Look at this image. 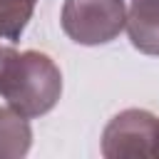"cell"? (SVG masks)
I'll use <instances>...</instances> for the list:
<instances>
[{"instance_id":"cell-6","label":"cell","mask_w":159,"mask_h":159,"mask_svg":"<svg viewBox=\"0 0 159 159\" xmlns=\"http://www.w3.org/2000/svg\"><path fill=\"white\" fill-rule=\"evenodd\" d=\"M37 0H0V40H20Z\"/></svg>"},{"instance_id":"cell-3","label":"cell","mask_w":159,"mask_h":159,"mask_svg":"<svg viewBox=\"0 0 159 159\" xmlns=\"http://www.w3.org/2000/svg\"><path fill=\"white\" fill-rule=\"evenodd\" d=\"M107 159H154L159 157V119L147 109H124L102 132Z\"/></svg>"},{"instance_id":"cell-5","label":"cell","mask_w":159,"mask_h":159,"mask_svg":"<svg viewBox=\"0 0 159 159\" xmlns=\"http://www.w3.org/2000/svg\"><path fill=\"white\" fill-rule=\"evenodd\" d=\"M32 129L27 117L10 107H0V159H17L30 152Z\"/></svg>"},{"instance_id":"cell-7","label":"cell","mask_w":159,"mask_h":159,"mask_svg":"<svg viewBox=\"0 0 159 159\" xmlns=\"http://www.w3.org/2000/svg\"><path fill=\"white\" fill-rule=\"evenodd\" d=\"M10 52H12V47L0 45V75H2V67H5V62H7V57H10Z\"/></svg>"},{"instance_id":"cell-4","label":"cell","mask_w":159,"mask_h":159,"mask_svg":"<svg viewBox=\"0 0 159 159\" xmlns=\"http://www.w3.org/2000/svg\"><path fill=\"white\" fill-rule=\"evenodd\" d=\"M124 27L134 50L159 57V0H132Z\"/></svg>"},{"instance_id":"cell-1","label":"cell","mask_w":159,"mask_h":159,"mask_svg":"<svg viewBox=\"0 0 159 159\" xmlns=\"http://www.w3.org/2000/svg\"><path fill=\"white\" fill-rule=\"evenodd\" d=\"M62 94V72L55 60L37 50L17 52L12 50L2 75H0V97L17 114L35 119L47 114Z\"/></svg>"},{"instance_id":"cell-2","label":"cell","mask_w":159,"mask_h":159,"mask_svg":"<svg viewBox=\"0 0 159 159\" xmlns=\"http://www.w3.org/2000/svg\"><path fill=\"white\" fill-rule=\"evenodd\" d=\"M60 22L77 45H107L124 30L127 5L124 0H65Z\"/></svg>"}]
</instances>
